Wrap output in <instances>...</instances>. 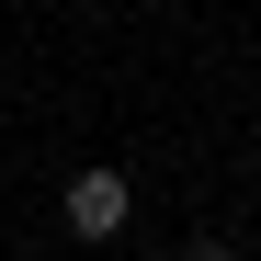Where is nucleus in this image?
Here are the masks:
<instances>
[{
    "label": "nucleus",
    "mask_w": 261,
    "mask_h": 261,
    "mask_svg": "<svg viewBox=\"0 0 261 261\" xmlns=\"http://www.w3.org/2000/svg\"><path fill=\"white\" fill-rule=\"evenodd\" d=\"M182 261H239V250H227V239H193V250H182Z\"/></svg>",
    "instance_id": "obj_2"
},
{
    "label": "nucleus",
    "mask_w": 261,
    "mask_h": 261,
    "mask_svg": "<svg viewBox=\"0 0 261 261\" xmlns=\"http://www.w3.org/2000/svg\"><path fill=\"white\" fill-rule=\"evenodd\" d=\"M125 216H137V193H125V170H114V159L68 170V239H114Z\"/></svg>",
    "instance_id": "obj_1"
}]
</instances>
